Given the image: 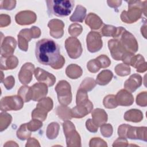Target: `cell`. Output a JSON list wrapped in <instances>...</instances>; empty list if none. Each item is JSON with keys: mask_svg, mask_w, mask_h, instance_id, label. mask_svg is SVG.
<instances>
[{"mask_svg": "<svg viewBox=\"0 0 147 147\" xmlns=\"http://www.w3.org/2000/svg\"><path fill=\"white\" fill-rule=\"evenodd\" d=\"M92 103L90 100L84 104L77 105V106L71 110V117L75 118L83 117L90 113L92 110Z\"/></svg>", "mask_w": 147, "mask_h": 147, "instance_id": "cell-14", "label": "cell"}, {"mask_svg": "<svg viewBox=\"0 0 147 147\" xmlns=\"http://www.w3.org/2000/svg\"><path fill=\"white\" fill-rule=\"evenodd\" d=\"M94 123L98 126L107 121V115L106 113L103 109H96L92 113Z\"/></svg>", "mask_w": 147, "mask_h": 147, "instance_id": "cell-21", "label": "cell"}, {"mask_svg": "<svg viewBox=\"0 0 147 147\" xmlns=\"http://www.w3.org/2000/svg\"><path fill=\"white\" fill-rule=\"evenodd\" d=\"M117 32V28L112 25H105L102 30V33L105 36H113L114 37Z\"/></svg>", "mask_w": 147, "mask_h": 147, "instance_id": "cell-35", "label": "cell"}, {"mask_svg": "<svg viewBox=\"0 0 147 147\" xmlns=\"http://www.w3.org/2000/svg\"><path fill=\"white\" fill-rule=\"evenodd\" d=\"M86 127L87 129L91 132H96L98 131V126L94 123H92V121L91 119H88L86 121Z\"/></svg>", "mask_w": 147, "mask_h": 147, "instance_id": "cell-43", "label": "cell"}, {"mask_svg": "<svg viewBox=\"0 0 147 147\" xmlns=\"http://www.w3.org/2000/svg\"><path fill=\"white\" fill-rule=\"evenodd\" d=\"M36 14L32 11H22L18 13L16 17V21L20 25H29L36 20Z\"/></svg>", "mask_w": 147, "mask_h": 147, "instance_id": "cell-12", "label": "cell"}, {"mask_svg": "<svg viewBox=\"0 0 147 147\" xmlns=\"http://www.w3.org/2000/svg\"><path fill=\"white\" fill-rule=\"evenodd\" d=\"M117 74L119 76H123L129 75L130 72V68L126 64H119L115 68Z\"/></svg>", "mask_w": 147, "mask_h": 147, "instance_id": "cell-31", "label": "cell"}, {"mask_svg": "<svg viewBox=\"0 0 147 147\" xmlns=\"http://www.w3.org/2000/svg\"><path fill=\"white\" fill-rule=\"evenodd\" d=\"M59 103L67 105L71 102L72 94L71 86L65 80L60 81L55 87Z\"/></svg>", "mask_w": 147, "mask_h": 147, "instance_id": "cell-4", "label": "cell"}, {"mask_svg": "<svg viewBox=\"0 0 147 147\" xmlns=\"http://www.w3.org/2000/svg\"><path fill=\"white\" fill-rule=\"evenodd\" d=\"M37 106L40 107L45 109L47 111H49L53 107L52 100L49 98L44 99L40 101V102L38 103Z\"/></svg>", "mask_w": 147, "mask_h": 147, "instance_id": "cell-34", "label": "cell"}, {"mask_svg": "<svg viewBox=\"0 0 147 147\" xmlns=\"http://www.w3.org/2000/svg\"><path fill=\"white\" fill-rule=\"evenodd\" d=\"M108 45L113 58L116 60H122L125 55L128 52L117 40H110Z\"/></svg>", "mask_w": 147, "mask_h": 147, "instance_id": "cell-9", "label": "cell"}, {"mask_svg": "<svg viewBox=\"0 0 147 147\" xmlns=\"http://www.w3.org/2000/svg\"><path fill=\"white\" fill-rule=\"evenodd\" d=\"M68 31L71 35L77 36L81 33L82 31V27L79 24H74L70 25Z\"/></svg>", "mask_w": 147, "mask_h": 147, "instance_id": "cell-36", "label": "cell"}, {"mask_svg": "<svg viewBox=\"0 0 147 147\" xmlns=\"http://www.w3.org/2000/svg\"><path fill=\"white\" fill-rule=\"evenodd\" d=\"M113 76V75L111 71L109 70H103L98 75L96 82L99 85H106L111 80Z\"/></svg>", "mask_w": 147, "mask_h": 147, "instance_id": "cell-25", "label": "cell"}, {"mask_svg": "<svg viewBox=\"0 0 147 147\" xmlns=\"http://www.w3.org/2000/svg\"><path fill=\"white\" fill-rule=\"evenodd\" d=\"M96 59L99 61L101 68H106L109 67L111 63V61L109 60V57L104 55H100V56L98 57Z\"/></svg>", "mask_w": 147, "mask_h": 147, "instance_id": "cell-40", "label": "cell"}, {"mask_svg": "<svg viewBox=\"0 0 147 147\" xmlns=\"http://www.w3.org/2000/svg\"><path fill=\"white\" fill-rule=\"evenodd\" d=\"M66 74L71 79H77L82 74L81 68L76 64H71L66 68Z\"/></svg>", "mask_w": 147, "mask_h": 147, "instance_id": "cell-26", "label": "cell"}, {"mask_svg": "<svg viewBox=\"0 0 147 147\" xmlns=\"http://www.w3.org/2000/svg\"><path fill=\"white\" fill-rule=\"evenodd\" d=\"M87 67L88 71L93 73L98 72L101 67L99 61L96 59L89 61L87 63Z\"/></svg>", "mask_w": 147, "mask_h": 147, "instance_id": "cell-33", "label": "cell"}, {"mask_svg": "<svg viewBox=\"0 0 147 147\" xmlns=\"http://www.w3.org/2000/svg\"><path fill=\"white\" fill-rule=\"evenodd\" d=\"M40 30L38 27L33 26L30 29H25L20 31L18 34L20 37L28 42L32 38H38L40 36Z\"/></svg>", "mask_w": 147, "mask_h": 147, "instance_id": "cell-18", "label": "cell"}, {"mask_svg": "<svg viewBox=\"0 0 147 147\" xmlns=\"http://www.w3.org/2000/svg\"><path fill=\"white\" fill-rule=\"evenodd\" d=\"M142 83V78L140 75H132L129 79L125 83V87L130 91L131 92H134L137 88H138Z\"/></svg>", "mask_w": 147, "mask_h": 147, "instance_id": "cell-19", "label": "cell"}, {"mask_svg": "<svg viewBox=\"0 0 147 147\" xmlns=\"http://www.w3.org/2000/svg\"><path fill=\"white\" fill-rule=\"evenodd\" d=\"M32 91V100L38 101L45 96L47 94L48 88L45 83H36L31 87Z\"/></svg>", "mask_w": 147, "mask_h": 147, "instance_id": "cell-16", "label": "cell"}, {"mask_svg": "<svg viewBox=\"0 0 147 147\" xmlns=\"http://www.w3.org/2000/svg\"><path fill=\"white\" fill-rule=\"evenodd\" d=\"M121 40L120 44L128 52L134 53L137 51L138 45L134 36L125 30L119 36Z\"/></svg>", "mask_w": 147, "mask_h": 147, "instance_id": "cell-7", "label": "cell"}, {"mask_svg": "<svg viewBox=\"0 0 147 147\" xmlns=\"http://www.w3.org/2000/svg\"><path fill=\"white\" fill-rule=\"evenodd\" d=\"M48 26L50 28V34L54 38L61 37L63 34V22L59 20H52L49 22Z\"/></svg>", "mask_w": 147, "mask_h": 147, "instance_id": "cell-15", "label": "cell"}, {"mask_svg": "<svg viewBox=\"0 0 147 147\" xmlns=\"http://www.w3.org/2000/svg\"><path fill=\"white\" fill-rule=\"evenodd\" d=\"M128 3L129 11H123L121 18L122 21L127 23H131L138 20L141 15V10L139 7L141 1H126Z\"/></svg>", "mask_w": 147, "mask_h": 147, "instance_id": "cell-3", "label": "cell"}, {"mask_svg": "<svg viewBox=\"0 0 147 147\" xmlns=\"http://www.w3.org/2000/svg\"><path fill=\"white\" fill-rule=\"evenodd\" d=\"M16 47V41L14 38L10 36H7L4 38L1 46V54L2 56L7 57L11 55L14 51Z\"/></svg>", "mask_w": 147, "mask_h": 147, "instance_id": "cell-10", "label": "cell"}, {"mask_svg": "<svg viewBox=\"0 0 147 147\" xmlns=\"http://www.w3.org/2000/svg\"><path fill=\"white\" fill-rule=\"evenodd\" d=\"M1 131L5 130L12 120L11 115L6 113H1Z\"/></svg>", "mask_w": 147, "mask_h": 147, "instance_id": "cell-29", "label": "cell"}, {"mask_svg": "<svg viewBox=\"0 0 147 147\" xmlns=\"http://www.w3.org/2000/svg\"><path fill=\"white\" fill-rule=\"evenodd\" d=\"M27 124L28 129L31 131H36L40 128L42 126V123L41 121H35L34 119L32 120Z\"/></svg>", "mask_w": 147, "mask_h": 147, "instance_id": "cell-39", "label": "cell"}, {"mask_svg": "<svg viewBox=\"0 0 147 147\" xmlns=\"http://www.w3.org/2000/svg\"><path fill=\"white\" fill-rule=\"evenodd\" d=\"M118 105L123 106L131 105L134 102V98L131 94L124 90L119 91L115 96Z\"/></svg>", "mask_w": 147, "mask_h": 147, "instance_id": "cell-17", "label": "cell"}, {"mask_svg": "<svg viewBox=\"0 0 147 147\" xmlns=\"http://www.w3.org/2000/svg\"><path fill=\"white\" fill-rule=\"evenodd\" d=\"M86 24L92 29H98L103 24V22L98 16L90 13L86 19Z\"/></svg>", "mask_w": 147, "mask_h": 147, "instance_id": "cell-22", "label": "cell"}, {"mask_svg": "<svg viewBox=\"0 0 147 147\" xmlns=\"http://www.w3.org/2000/svg\"><path fill=\"white\" fill-rule=\"evenodd\" d=\"M103 105L104 106L108 109H113L117 107L118 105L115 96L114 95H109L106 96L103 99Z\"/></svg>", "mask_w": 147, "mask_h": 147, "instance_id": "cell-30", "label": "cell"}, {"mask_svg": "<svg viewBox=\"0 0 147 147\" xmlns=\"http://www.w3.org/2000/svg\"><path fill=\"white\" fill-rule=\"evenodd\" d=\"M87 48L90 52L94 53L99 51L102 47V37L96 32H90L87 36Z\"/></svg>", "mask_w": 147, "mask_h": 147, "instance_id": "cell-8", "label": "cell"}, {"mask_svg": "<svg viewBox=\"0 0 147 147\" xmlns=\"http://www.w3.org/2000/svg\"><path fill=\"white\" fill-rule=\"evenodd\" d=\"M23 99L20 96H6L1 99V110L3 111L18 110L23 107Z\"/></svg>", "mask_w": 147, "mask_h": 147, "instance_id": "cell-5", "label": "cell"}, {"mask_svg": "<svg viewBox=\"0 0 147 147\" xmlns=\"http://www.w3.org/2000/svg\"><path fill=\"white\" fill-rule=\"evenodd\" d=\"M16 1H2L1 2V9L11 10L15 7Z\"/></svg>", "mask_w": 147, "mask_h": 147, "instance_id": "cell-38", "label": "cell"}, {"mask_svg": "<svg viewBox=\"0 0 147 147\" xmlns=\"http://www.w3.org/2000/svg\"><path fill=\"white\" fill-rule=\"evenodd\" d=\"M34 69V65L30 63H25L21 67L18 74V78L22 84H26L30 82L32 79V73Z\"/></svg>", "mask_w": 147, "mask_h": 147, "instance_id": "cell-11", "label": "cell"}, {"mask_svg": "<svg viewBox=\"0 0 147 147\" xmlns=\"http://www.w3.org/2000/svg\"><path fill=\"white\" fill-rule=\"evenodd\" d=\"M18 63V60L16 56H10L9 57H1V69H12L15 68Z\"/></svg>", "mask_w": 147, "mask_h": 147, "instance_id": "cell-20", "label": "cell"}, {"mask_svg": "<svg viewBox=\"0 0 147 147\" xmlns=\"http://www.w3.org/2000/svg\"><path fill=\"white\" fill-rule=\"evenodd\" d=\"M86 15V9L81 5H78L75 9L73 14L70 17L69 19L72 22L78 21L82 22Z\"/></svg>", "mask_w": 147, "mask_h": 147, "instance_id": "cell-23", "label": "cell"}, {"mask_svg": "<svg viewBox=\"0 0 147 147\" xmlns=\"http://www.w3.org/2000/svg\"><path fill=\"white\" fill-rule=\"evenodd\" d=\"M18 94L25 102L32 99V91L31 87L22 86L18 91Z\"/></svg>", "mask_w": 147, "mask_h": 147, "instance_id": "cell-27", "label": "cell"}, {"mask_svg": "<svg viewBox=\"0 0 147 147\" xmlns=\"http://www.w3.org/2000/svg\"><path fill=\"white\" fill-rule=\"evenodd\" d=\"M65 49L68 56L72 59H77L82 54V48L79 40L75 37H69L65 40Z\"/></svg>", "mask_w": 147, "mask_h": 147, "instance_id": "cell-6", "label": "cell"}, {"mask_svg": "<svg viewBox=\"0 0 147 147\" xmlns=\"http://www.w3.org/2000/svg\"><path fill=\"white\" fill-rule=\"evenodd\" d=\"M107 3L109 6L112 7H117L119 6L122 3V1H107Z\"/></svg>", "mask_w": 147, "mask_h": 147, "instance_id": "cell-44", "label": "cell"}, {"mask_svg": "<svg viewBox=\"0 0 147 147\" xmlns=\"http://www.w3.org/2000/svg\"><path fill=\"white\" fill-rule=\"evenodd\" d=\"M100 131L104 137H109L112 135V126L110 124H104L100 127Z\"/></svg>", "mask_w": 147, "mask_h": 147, "instance_id": "cell-37", "label": "cell"}, {"mask_svg": "<svg viewBox=\"0 0 147 147\" xmlns=\"http://www.w3.org/2000/svg\"><path fill=\"white\" fill-rule=\"evenodd\" d=\"M1 27L6 26L10 23V17L6 14H1Z\"/></svg>", "mask_w": 147, "mask_h": 147, "instance_id": "cell-42", "label": "cell"}, {"mask_svg": "<svg viewBox=\"0 0 147 147\" xmlns=\"http://www.w3.org/2000/svg\"><path fill=\"white\" fill-rule=\"evenodd\" d=\"M35 55L40 63L56 69L61 68L65 63L64 58L60 55L59 45L51 39L38 41L36 44Z\"/></svg>", "mask_w": 147, "mask_h": 147, "instance_id": "cell-1", "label": "cell"}, {"mask_svg": "<svg viewBox=\"0 0 147 147\" xmlns=\"http://www.w3.org/2000/svg\"><path fill=\"white\" fill-rule=\"evenodd\" d=\"M140 111L139 110L136 109H131L129 111H127L125 113L124 115V118L127 121H131V122H140L142 120L143 118L142 113L137 114Z\"/></svg>", "mask_w": 147, "mask_h": 147, "instance_id": "cell-24", "label": "cell"}, {"mask_svg": "<svg viewBox=\"0 0 147 147\" xmlns=\"http://www.w3.org/2000/svg\"><path fill=\"white\" fill-rule=\"evenodd\" d=\"M3 84L7 90H10L14 85V79L12 76H9L3 81Z\"/></svg>", "mask_w": 147, "mask_h": 147, "instance_id": "cell-41", "label": "cell"}, {"mask_svg": "<svg viewBox=\"0 0 147 147\" xmlns=\"http://www.w3.org/2000/svg\"><path fill=\"white\" fill-rule=\"evenodd\" d=\"M34 76L38 81L46 83L48 86H52L56 81V78L54 75L40 68L36 69Z\"/></svg>", "mask_w": 147, "mask_h": 147, "instance_id": "cell-13", "label": "cell"}, {"mask_svg": "<svg viewBox=\"0 0 147 147\" xmlns=\"http://www.w3.org/2000/svg\"><path fill=\"white\" fill-rule=\"evenodd\" d=\"M48 12L50 15L57 17H65L71 14L75 4L74 1L71 0H48Z\"/></svg>", "mask_w": 147, "mask_h": 147, "instance_id": "cell-2", "label": "cell"}, {"mask_svg": "<svg viewBox=\"0 0 147 147\" xmlns=\"http://www.w3.org/2000/svg\"><path fill=\"white\" fill-rule=\"evenodd\" d=\"M59 125L57 122L50 123L47 127V137L49 139H53L58 134Z\"/></svg>", "mask_w": 147, "mask_h": 147, "instance_id": "cell-28", "label": "cell"}, {"mask_svg": "<svg viewBox=\"0 0 147 147\" xmlns=\"http://www.w3.org/2000/svg\"><path fill=\"white\" fill-rule=\"evenodd\" d=\"M96 83L95 82V80L90 78H86L82 83V84L80 86L79 89H82L83 90H87V91H91L92 90L94 87L95 86Z\"/></svg>", "mask_w": 147, "mask_h": 147, "instance_id": "cell-32", "label": "cell"}]
</instances>
